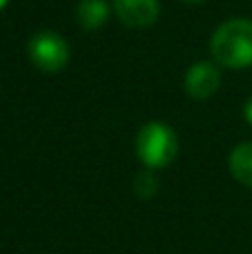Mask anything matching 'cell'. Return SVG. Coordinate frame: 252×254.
<instances>
[{
	"mask_svg": "<svg viewBox=\"0 0 252 254\" xmlns=\"http://www.w3.org/2000/svg\"><path fill=\"white\" fill-rule=\"evenodd\" d=\"M210 52L214 61L230 69H244L252 65V20L232 18L217 27L210 38Z\"/></svg>",
	"mask_w": 252,
	"mask_h": 254,
	"instance_id": "6da1fadb",
	"label": "cell"
},
{
	"mask_svg": "<svg viewBox=\"0 0 252 254\" xmlns=\"http://www.w3.org/2000/svg\"><path fill=\"white\" fill-rule=\"evenodd\" d=\"M179 138L168 123L152 121L136 136V156L147 170H163L177 158Z\"/></svg>",
	"mask_w": 252,
	"mask_h": 254,
	"instance_id": "7a4b0ae2",
	"label": "cell"
},
{
	"mask_svg": "<svg viewBox=\"0 0 252 254\" xmlns=\"http://www.w3.org/2000/svg\"><path fill=\"white\" fill-rule=\"evenodd\" d=\"M27 52L29 61L45 74H58L69 63V45L56 31H40L31 36Z\"/></svg>",
	"mask_w": 252,
	"mask_h": 254,
	"instance_id": "3957f363",
	"label": "cell"
},
{
	"mask_svg": "<svg viewBox=\"0 0 252 254\" xmlns=\"http://www.w3.org/2000/svg\"><path fill=\"white\" fill-rule=\"evenodd\" d=\"M221 87V71L214 63H196L186 74V92L190 98L205 101Z\"/></svg>",
	"mask_w": 252,
	"mask_h": 254,
	"instance_id": "277c9868",
	"label": "cell"
},
{
	"mask_svg": "<svg viewBox=\"0 0 252 254\" xmlns=\"http://www.w3.org/2000/svg\"><path fill=\"white\" fill-rule=\"evenodd\" d=\"M159 0H114V13L132 29L152 27L159 18Z\"/></svg>",
	"mask_w": 252,
	"mask_h": 254,
	"instance_id": "5b68a950",
	"label": "cell"
},
{
	"mask_svg": "<svg viewBox=\"0 0 252 254\" xmlns=\"http://www.w3.org/2000/svg\"><path fill=\"white\" fill-rule=\"evenodd\" d=\"M76 18L83 29H98L110 18V4L105 0H80L76 7Z\"/></svg>",
	"mask_w": 252,
	"mask_h": 254,
	"instance_id": "8992f818",
	"label": "cell"
},
{
	"mask_svg": "<svg viewBox=\"0 0 252 254\" xmlns=\"http://www.w3.org/2000/svg\"><path fill=\"white\" fill-rule=\"evenodd\" d=\"M230 172L241 185L252 188V143H241L230 152Z\"/></svg>",
	"mask_w": 252,
	"mask_h": 254,
	"instance_id": "52a82bcc",
	"label": "cell"
},
{
	"mask_svg": "<svg viewBox=\"0 0 252 254\" xmlns=\"http://www.w3.org/2000/svg\"><path fill=\"white\" fill-rule=\"evenodd\" d=\"M134 190L141 198H152L159 190V183H156V176H154V170H145L136 176V183H134Z\"/></svg>",
	"mask_w": 252,
	"mask_h": 254,
	"instance_id": "ba28073f",
	"label": "cell"
},
{
	"mask_svg": "<svg viewBox=\"0 0 252 254\" xmlns=\"http://www.w3.org/2000/svg\"><path fill=\"white\" fill-rule=\"evenodd\" d=\"M244 114H246V121L252 125V96L246 101V107H244Z\"/></svg>",
	"mask_w": 252,
	"mask_h": 254,
	"instance_id": "9c48e42d",
	"label": "cell"
},
{
	"mask_svg": "<svg viewBox=\"0 0 252 254\" xmlns=\"http://www.w3.org/2000/svg\"><path fill=\"white\" fill-rule=\"evenodd\" d=\"M7 2H9V0H0V9H4V7H7Z\"/></svg>",
	"mask_w": 252,
	"mask_h": 254,
	"instance_id": "30bf717a",
	"label": "cell"
},
{
	"mask_svg": "<svg viewBox=\"0 0 252 254\" xmlns=\"http://www.w3.org/2000/svg\"><path fill=\"white\" fill-rule=\"evenodd\" d=\"M183 2H203V0H183Z\"/></svg>",
	"mask_w": 252,
	"mask_h": 254,
	"instance_id": "8fae6325",
	"label": "cell"
}]
</instances>
